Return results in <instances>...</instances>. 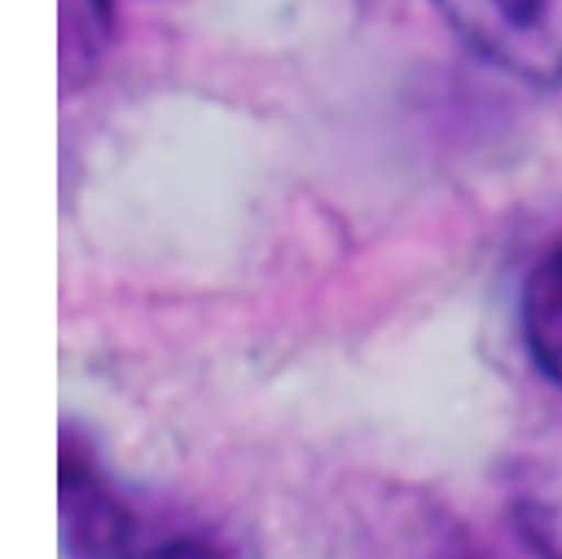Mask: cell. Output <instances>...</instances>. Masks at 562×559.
<instances>
[{"label":"cell","instance_id":"cell-1","mask_svg":"<svg viewBox=\"0 0 562 559\" xmlns=\"http://www.w3.org/2000/svg\"><path fill=\"white\" fill-rule=\"evenodd\" d=\"M61 540L72 559H233L202 525L140 506L106 476L92 446L61 438Z\"/></svg>","mask_w":562,"mask_h":559},{"label":"cell","instance_id":"cell-2","mask_svg":"<svg viewBox=\"0 0 562 559\" xmlns=\"http://www.w3.org/2000/svg\"><path fill=\"white\" fill-rule=\"evenodd\" d=\"M483 62L528 85L562 80V0H434Z\"/></svg>","mask_w":562,"mask_h":559},{"label":"cell","instance_id":"cell-4","mask_svg":"<svg viewBox=\"0 0 562 559\" xmlns=\"http://www.w3.org/2000/svg\"><path fill=\"white\" fill-rule=\"evenodd\" d=\"M520 327L528 355L562 389V241L532 267L520 298Z\"/></svg>","mask_w":562,"mask_h":559},{"label":"cell","instance_id":"cell-3","mask_svg":"<svg viewBox=\"0 0 562 559\" xmlns=\"http://www.w3.org/2000/svg\"><path fill=\"white\" fill-rule=\"evenodd\" d=\"M514 517L540 559H562V426L514 468Z\"/></svg>","mask_w":562,"mask_h":559},{"label":"cell","instance_id":"cell-5","mask_svg":"<svg viewBox=\"0 0 562 559\" xmlns=\"http://www.w3.org/2000/svg\"><path fill=\"white\" fill-rule=\"evenodd\" d=\"M103 38H106V12L99 0H80V20L72 8L61 4V69L69 85L92 69Z\"/></svg>","mask_w":562,"mask_h":559}]
</instances>
